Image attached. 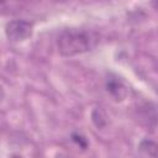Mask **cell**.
Masks as SVG:
<instances>
[{
    "mask_svg": "<svg viewBox=\"0 0 158 158\" xmlns=\"http://www.w3.org/2000/svg\"><path fill=\"white\" fill-rule=\"evenodd\" d=\"M99 42L95 32L79 28H68L59 33L57 38V48L60 56L73 57L91 51Z\"/></svg>",
    "mask_w": 158,
    "mask_h": 158,
    "instance_id": "6da1fadb",
    "label": "cell"
},
{
    "mask_svg": "<svg viewBox=\"0 0 158 158\" xmlns=\"http://www.w3.org/2000/svg\"><path fill=\"white\" fill-rule=\"evenodd\" d=\"M5 32L12 42L25 41L32 33V23L26 20H12L6 25Z\"/></svg>",
    "mask_w": 158,
    "mask_h": 158,
    "instance_id": "7a4b0ae2",
    "label": "cell"
},
{
    "mask_svg": "<svg viewBox=\"0 0 158 158\" xmlns=\"http://www.w3.org/2000/svg\"><path fill=\"white\" fill-rule=\"evenodd\" d=\"M106 90L111 94L112 98H115V100H122L127 94V89L123 83L115 77H111L106 80Z\"/></svg>",
    "mask_w": 158,
    "mask_h": 158,
    "instance_id": "3957f363",
    "label": "cell"
},
{
    "mask_svg": "<svg viewBox=\"0 0 158 158\" xmlns=\"http://www.w3.org/2000/svg\"><path fill=\"white\" fill-rule=\"evenodd\" d=\"M0 91H1V90H0ZM0 98H1V94H0Z\"/></svg>",
    "mask_w": 158,
    "mask_h": 158,
    "instance_id": "277c9868",
    "label": "cell"
}]
</instances>
